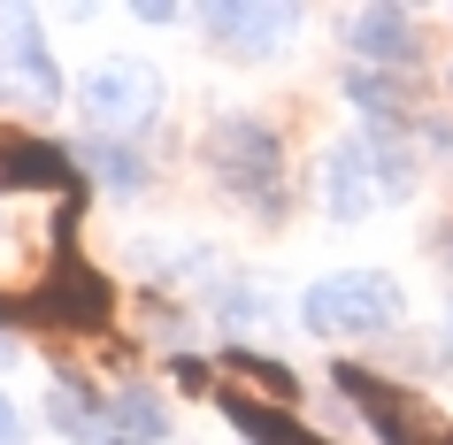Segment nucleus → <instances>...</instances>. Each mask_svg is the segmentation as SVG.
Masks as SVG:
<instances>
[{"mask_svg":"<svg viewBox=\"0 0 453 445\" xmlns=\"http://www.w3.org/2000/svg\"><path fill=\"white\" fill-rule=\"evenodd\" d=\"M200 154H208V169L223 177V192H239V200H254V208H285V154H277V131L254 116H223L208 123V139H200Z\"/></svg>","mask_w":453,"mask_h":445,"instance_id":"1","label":"nucleus"},{"mask_svg":"<svg viewBox=\"0 0 453 445\" xmlns=\"http://www.w3.org/2000/svg\"><path fill=\"white\" fill-rule=\"evenodd\" d=\"M400 284L384 277V269H338V277L308 284V330L315 338H369V330H392L400 323Z\"/></svg>","mask_w":453,"mask_h":445,"instance_id":"2","label":"nucleus"},{"mask_svg":"<svg viewBox=\"0 0 453 445\" xmlns=\"http://www.w3.org/2000/svg\"><path fill=\"white\" fill-rule=\"evenodd\" d=\"M338 392L361 399V415L377 422V438H384V445H453V422L438 415L423 392H400V384L369 376L361 361H338Z\"/></svg>","mask_w":453,"mask_h":445,"instance_id":"3","label":"nucleus"},{"mask_svg":"<svg viewBox=\"0 0 453 445\" xmlns=\"http://www.w3.org/2000/svg\"><path fill=\"white\" fill-rule=\"evenodd\" d=\"M24 315H31V323H62V330H100L108 315H116V284L100 277L77 246H62V254H54V269L31 284Z\"/></svg>","mask_w":453,"mask_h":445,"instance_id":"4","label":"nucleus"},{"mask_svg":"<svg viewBox=\"0 0 453 445\" xmlns=\"http://www.w3.org/2000/svg\"><path fill=\"white\" fill-rule=\"evenodd\" d=\"M407 185H415L407 177V154H384L369 139L331 146V162H323V200H331V215H369L377 200H400Z\"/></svg>","mask_w":453,"mask_h":445,"instance_id":"5","label":"nucleus"},{"mask_svg":"<svg viewBox=\"0 0 453 445\" xmlns=\"http://www.w3.org/2000/svg\"><path fill=\"white\" fill-rule=\"evenodd\" d=\"M85 123H100V131H139L154 108H162V85H154V70H139V62H108V70L85 77Z\"/></svg>","mask_w":453,"mask_h":445,"instance_id":"6","label":"nucleus"},{"mask_svg":"<svg viewBox=\"0 0 453 445\" xmlns=\"http://www.w3.org/2000/svg\"><path fill=\"white\" fill-rule=\"evenodd\" d=\"M0 93L39 100V108L62 93V70H54V54L39 47V24H31L24 8H0Z\"/></svg>","mask_w":453,"mask_h":445,"instance_id":"7","label":"nucleus"},{"mask_svg":"<svg viewBox=\"0 0 453 445\" xmlns=\"http://www.w3.org/2000/svg\"><path fill=\"white\" fill-rule=\"evenodd\" d=\"M300 24V16H292V8H246V0H231V8H215L208 16V39L223 54H231V62H262V54H277L285 47V31Z\"/></svg>","mask_w":453,"mask_h":445,"instance_id":"8","label":"nucleus"},{"mask_svg":"<svg viewBox=\"0 0 453 445\" xmlns=\"http://www.w3.org/2000/svg\"><path fill=\"white\" fill-rule=\"evenodd\" d=\"M0 185H8V192H70L77 169H70V154H54L47 139L0 131Z\"/></svg>","mask_w":453,"mask_h":445,"instance_id":"9","label":"nucleus"},{"mask_svg":"<svg viewBox=\"0 0 453 445\" xmlns=\"http://www.w3.org/2000/svg\"><path fill=\"white\" fill-rule=\"evenodd\" d=\"M354 54H361V62H392V70H400L407 54H415V24H407L400 8H361V16H354Z\"/></svg>","mask_w":453,"mask_h":445,"instance_id":"10","label":"nucleus"},{"mask_svg":"<svg viewBox=\"0 0 453 445\" xmlns=\"http://www.w3.org/2000/svg\"><path fill=\"white\" fill-rule=\"evenodd\" d=\"M108 422H116L108 445H162V407H154L146 392H123L116 407H108Z\"/></svg>","mask_w":453,"mask_h":445,"instance_id":"11","label":"nucleus"},{"mask_svg":"<svg viewBox=\"0 0 453 445\" xmlns=\"http://www.w3.org/2000/svg\"><path fill=\"white\" fill-rule=\"evenodd\" d=\"M93 169H100L116 192H139V185H146V162H139V154H123V146H93Z\"/></svg>","mask_w":453,"mask_h":445,"instance_id":"12","label":"nucleus"},{"mask_svg":"<svg viewBox=\"0 0 453 445\" xmlns=\"http://www.w3.org/2000/svg\"><path fill=\"white\" fill-rule=\"evenodd\" d=\"M215 315H223V323H269L262 292H231V300H215Z\"/></svg>","mask_w":453,"mask_h":445,"instance_id":"13","label":"nucleus"},{"mask_svg":"<svg viewBox=\"0 0 453 445\" xmlns=\"http://www.w3.org/2000/svg\"><path fill=\"white\" fill-rule=\"evenodd\" d=\"M54 422H62L70 438H93V415H85V399H77V392H54Z\"/></svg>","mask_w":453,"mask_h":445,"instance_id":"14","label":"nucleus"},{"mask_svg":"<svg viewBox=\"0 0 453 445\" xmlns=\"http://www.w3.org/2000/svg\"><path fill=\"white\" fill-rule=\"evenodd\" d=\"M16 438H24V422H16V399L0 392V445H16Z\"/></svg>","mask_w":453,"mask_h":445,"instance_id":"15","label":"nucleus"},{"mask_svg":"<svg viewBox=\"0 0 453 445\" xmlns=\"http://www.w3.org/2000/svg\"><path fill=\"white\" fill-rule=\"evenodd\" d=\"M446 353H453V323H446Z\"/></svg>","mask_w":453,"mask_h":445,"instance_id":"16","label":"nucleus"}]
</instances>
